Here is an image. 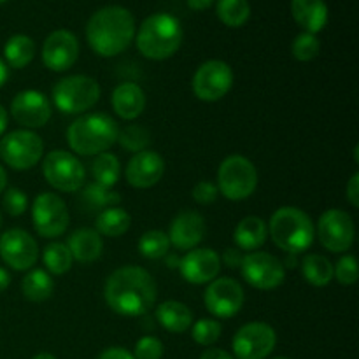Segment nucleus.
Returning a JSON list of instances; mask_svg holds the SVG:
<instances>
[{
    "mask_svg": "<svg viewBox=\"0 0 359 359\" xmlns=\"http://www.w3.org/2000/svg\"><path fill=\"white\" fill-rule=\"evenodd\" d=\"M98 359H135L130 351H126L125 347H109L104 353L98 356Z\"/></svg>",
    "mask_w": 359,
    "mask_h": 359,
    "instance_id": "44",
    "label": "nucleus"
},
{
    "mask_svg": "<svg viewBox=\"0 0 359 359\" xmlns=\"http://www.w3.org/2000/svg\"><path fill=\"white\" fill-rule=\"evenodd\" d=\"M67 248H69L74 262L88 265V263L97 262L102 256L104 241H102V235L93 228H79L69 237Z\"/></svg>",
    "mask_w": 359,
    "mask_h": 359,
    "instance_id": "24",
    "label": "nucleus"
},
{
    "mask_svg": "<svg viewBox=\"0 0 359 359\" xmlns=\"http://www.w3.org/2000/svg\"><path fill=\"white\" fill-rule=\"evenodd\" d=\"M95 226H97V231L102 237L118 238L130 230V226H132V216L121 205L107 207L102 212H98Z\"/></svg>",
    "mask_w": 359,
    "mask_h": 359,
    "instance_id": "27",
    "label": "nucleus"
},
{
    "mask_svg": "<svg viewBox=\"0 0 359 359\" xmlns=\"http://www.w3.org/2000/svg\"><path fill=\"white\" fill-rule=\"evenodd\" d=\"M165 174V160L156 151L144 149L130 158L125 177L132 188L147 189L161 181Z\"/></svg>",
    "mask_w": 359,
    "mask_h": 359,
    "instance_id": "20",
    "label": "nucleus"
},
{
    "mask_svg": "<svg viewBox=\"0 0 359 359\" xmlns=\"http://www.w3.org/2000/svg\"><path fill=\"white\" fill-rule=\"evenodd\" d=\"M165 347L160 339L156 337H142L139 342L135 344V353L133 358L135 359H161L163 358Z\"/></svg>",
    "mask_w": 359,
    "mask_h": 359,
    "instance_id": "41",
    "label": "nucleus"
},
{
    "mask_svg": "<svg viewBox=\"0 0 359 359\" xmlns=\"http://www.w3.org/2000/svg\"><path fill=\"white\" fill-rule=\"evenodd\" d=\"M7 77H9V69H7L6 62H4V60L0 58V88H2L4 84H6Z\"/></svg>",
    "mask_w": 359,
    "mask_h": 359,
    "instance_id": "50",
    "label": "nucleus"
},
{
    "mask_svg": "<svg viewBox=\"0 0 359 359\" xmlns=\"http://www.w3.org/2000/svg\"><path fill=\"white\" fill-rule=\"evenodd\" d=\"M269 237L280 251L302 255L316 241V226L307 212L298 207H280L269 221Z\"/></svg>",
    "mask_w": 359,
    "mask_h": 359,
    "instance_id": "4",
    "label": "nucleus"
},
{
    "mask_svg": "<svg viewBox=\"0 0 359 359\" xmlns=\"http://www.w3.org/2000/svg\"><path fill=\"white\" fill-rule=\"evenodd\" d=\"M242 259H244V255L238 249H226L223 255V263L228 269H237V266H241Z\"/></svg>",
    "mask_w": 359,
    "mask_h": 359,
    "instance_id": "45",
    "label": "nucleus"
},
{
    "mask_svg": "<svg viewBox=\"0 0 359 359\" xmlns=\"http://www.w3.org/2000/svg\"><path fill=\"white\" fill-rule=\"evenodd\" d=\"M7 125H9V114H7V111L4 105H0V137L6 133Z\"/></svg>",
    "mask_w": 359,
    "mask_h": 359,
    "instance_id": "49",
    "label": "nucleus"
},
{
    "mask_svg": "<svg viewBox=\"0 0 359 359\" xmlns=\"http://www.w3.org/2000/svg\"><path fill=\"white\" fill-rule=\"evenodd\" d=\"M205 307L214 318L230 319L241 312L244 307L245 294L241 283L231 277H219L209 283L205 293H203Z\"/></svg>",
    "mask_w": 359,
    "mask_h": 359,
    "instance_id": "15",
    "label": "nucleus"
},
{
    "mask_svg": "<svg viewBox=\"0 0 359 359\" xmlns=\"http://www.w3.org/2000/svg\"><path fill=\"white\" fill-rule=\"evenodd\" d=\"M137 48L149 60H167L179 51L182 44L181 21L168 13L151 14L137 32Z\"/></svg>",
    "mask_w": 359,
    "mask_h": 359,
    "instance_id": "5",
    "label": "nucleus"
},
{
    "mask_svg": "<svg viewBox=\"0 0 359 359\" xmlns=\"http://www.w3.org/2000/svg\"><path fill=\"white\" fill-rule=\"evenodd\" d=\"M354 237H356L354 221L346 210L328 209L319 217L318 238L326 251L335 255L349 251L351 245L354 244Z\"/></svg>",
    "mask_w": 359,
    "mask_h": 359,
    "instance_id": "14",
    "label": "nucleus"
},
{
    "mask_svg": "<svg viewBox=\"0 0 359 359\" xmlns=\"http://www.w3.org/2000/svg\"><path fill=\"white\" fill-rule=\"evenodd\" d=\"M32 223L44 238H56L69 228L70 216L65 200L55 193L44 191L32 203Z\"/></svg>",
    "mask_w": 359,
    "mask_h": 359,
    "instance_id": "10",
    "label": "nucleus"
},
{
    "mask_svg": "<svg viewBox=\"0 0 359 359\" xmlns=\"http://www.w3.org/2000/svg\"><path fill=\"white\" fill-rule=\"evenodd\" d=\"M205 233L207 226L202 214L195 210H184L172 221L168 241H170V245H174L179 251H191L203 241Z\"/></svg>",
    "mask_w": 359,
    "mask_h": 359,
    "instance_id": "21",
    "label": "nucleus"
},
{
    "mask_svg": "<svg viewBox=\"0 0 359 359\" xmlns=\"http://www.w3.org/2000/svg\"><path fill=\"white\" fill-rule=\"evenodd\" d=\"M34 56L35 42L34 39L28 37V35H13V37L6 42V46H4L6 65L13 67V69H25L27 65H30Z\"/></svg>",
    "mask_w": 359,
    "mask_h": 359,
    "instance_id": "29",
    "label": "nucleus"
},
{
    "mask_svg": "<svg viewBox=\"0 0 359 359\" xmlns=\"http://www.w3.org/2000/svg\"><path fill=\"white\" fill-rule=\"evenodd\" d=\"M358 259L354 256L346 255L333 265V277L339 280L342 286H353L358 283Z\"/></svg>",
    "mask_w": 359,
    "mask_h": 359,
    "instance_id": "39",
    "label": "nucleus"
},
{
    "mask_svg": "<svg viewBox=\"0 0 359 359\" xmlns=\"http://www.w3.org/2000/svg\"><path fill=\"white\" fill-rule=\"evenodd\" d=\"M79 58V41L70 30H55L42 46V62L53 72H65Z\"/></svg>",
    "mask_w": 359,
    "mask_h": 359,
    "instance_id": "19",
    "label": "nucleus"
},
{
    "mask_svg": "<svg viewBox=\"0 0 359 359\" xmlns=\"http://www.w3.org/2000/svg\"><path fill=\"white\" fill-rule=\"evenodd\" d=\"M121 202V195L112 189L104 188V186L97 184H88L83 191V203L86 209L93 210V212H102L107 207H114L119 205Z\"/></svg>",
    "mask_w": 359,
    "mask_h": 359,
    "instance_id": "33",
    "label": "nucleus"
},
{
    "mask_svg": "<svg viewBox=\"0 0 359 359\" xmlns=\"http://www.w3.org/2000/svg\"><path fill=\"white\" fill-rule=\"evenodd\" d=\"M276 346V330L262 321L244 325L231 340V347L237 359H265L272 354Z\"/></svg>",
    "mask_w": 359,
    "mask_h": 359,
    "instance_id": "13",
    "label": "nucleus"
},
{
    "mask_svg": "<svg viewBox=\"0 0 359 359\" xmlns=\"http://www.w3.org/2000/svg\"><path fill=\"white\" fill-rule=\"evenodd\" d=\"M6 186H7V172L6 168L0 165V193L6 191Z\"/></svg>",
    "mask_w": 359,
    "mask_h": 359,
    "instance_id": "51",
    "label": "nucleus"
},
{
    "mask_svg": "<svg viewBox=\"0 0 359 359\" xmlns=\"http://www.w3.org/2000/svg\"><path fill=\"white\" fill-rule=\"evenodd\" d=\"M91 174H93V179L97 184L112 189L116 186V182L119 181L121 163H119L118 156L112 153L97 154L93 163H91Z\"/></svg>",
    "mask_w": 359,
    "mask_h": 359,
    "instance_id": "31",
    "label": "nucleus"
},
{
    "mask_svg": "<svg viewBox=\"0 0 359 359\" xmlns=\"http://www.w3.org/2000/svg\"><path fill=\"white\" fill-rule=\"evenodd\" d=\"M272 359H291V358H286V356H277V358H272Z\"/></svg>",
    "mask_w": 359,
    "mask_h": 359,
    "instance_id": "53",
    "label": "nucleus"
},
{
    "mask_svg": "<svg viewBox=\"0 0 359 359\" xmlns=\"http://www.w3.org/2000/svg\"><path fill=\"white\" fill-rule=\"evenodd\" d=\"M105 302L119 316L139 318L154 307L158 287L153 276L140 266L128 265L109 276L104 290Z\"/></svg>",
    "mask_w": 359,
    "mask_h": 359,
    "instance_id": "1",
    "label": "nucleus"
},
{
    "mask_svg": "<svg viewBox=\"0 0 359 359\" xmlns=\"http://www.w3.org/2000/svg\"><path fill=\"white\" fill-rule=\"evenodd\" d=\"M170 241L165 231L149 230L139 238V251L147 259H161L168 255Z\"/></svg>",
    "mask_w": 359,
    "mask_h": 359,
    "instance_id": "35",
    "label": "nucleus"
},
{
    "mask_svg": "<svg viewBox=\"0 0 359 359\" xmlns=\"http://www.w3.org/2000/svg\"><path fill=\"white\" fill-rule=\"evenodd\" d=\"M42 259H44L46 269L51 276H63L72 269L74 263L69 248L62 242H51L49 245H46Z\"/></svg>",
    "mask_w": 359,
    "mask_h": 359,
    "instance_id": "34",
    "label": "nucleus"
},
{
    "mask_svg": "<svg viewBox=\"0 0 359 359\" xmlns=\"http://www.w3.org/2000/svg\"><path fill=\"white\" fill-rule=\"evenodd\" d=\"M156 319L167 332L184 333L193 325V312L182 302L168 300L158 305Z\"/></svg>",
    "mask_w": 359,
    "mask_h": 359,
    "instance_id": "25",
    "label": "nucleus"
},
{
    "mask_svg": "<svg viewBox=\"0 0 359 359\" xmlns=\"http://www.w3.org/2000/svg\"><path fill=\"white\" fill-rule=\"evenodd\" d=\"M2 205H4V210H6L9 216L13 217L21 216V214H25V210L28 209L27 193L21 191V189L18 188L6 189L2 198Z\"/></svg>",
    "mask_w": 359,
    "mask_h": 359,
    "instance_id": "40",
    "label": "nucleus"
},
{
    "mask_svg": "<svg viewBox=\"0 0 359 359\" xmlns=\"http://www.w3.org/2000/svg\"><path fill=\"white\" fill-rule=\"evenodd\" d=\"M346 196L347 200H349L351 205L354 207V209H358L359 207V174H353V177L349 179V182H347L346 186Z\"/></svg>",
    "mask_w": 359,
    "mask_h": 359,
    "instance_id": "43",
    "label": "nucleus"
},
{
    "mask_svg": "<svg viewBox=\"0 0 359 359\" xmlns=\"http://www.w3.org/2000/svg\"><path fill=\"white\" fill-rule=\"evenodd\" d=\"M118 142L130 153H140L149 146L151 133L140 125H128L119 130Z\"/></svg>",
    "mask_w": 359,
    "mask_h": 359,
    "instance_id": "36",
    "label": "nucleus"
},
{
    "mask_svg": "<svg viewBox=\"0 0 359 359\" xmlns=\"http://www.w3.org/2000/svg\"><path fill=\"white\" fill-rule=\"evenodd\" d=\"M179 272L189 284H209L219 276L221 258L214 249L195 248L179 259Z\"/></svg>",
    "mask_w": 359,
    "mask_h": 359,
    "instance_id": "18",
    "label": "nucleus"
},
{
    "mask_svg": "<svg viewBox=\"0 0 359 359\" xmlns=\"http://www.w3.org/2000/svg\"><path fill=\"white\" fill-rule=\"evenodd\" d=\"M21 291H23L27 300L35 302V304L46 302L53 297L55 280H53V277L46 270L34 269L21 280Z\"/></svg>",
    "mask_w": 359,
    "mask_h": 359,
    "instance_id": "28",
    "label": "nucleus"
},
{
    "mask_svg": "<svg viewBox=\"0 0 359 359\" xmlns=\"http://www.w3.org/2000/svg\"><path fill=\"white\" fill-rule=\"evenodd\" d=\"M32 359H56V358L53 356V354H49V353H41V354H37V356H34Z\"/></svg>",
    "mask_w": 359,
    "mask_h": 359,
    "instance_id": "52",
    "label": "nucleus"
},
{
    "mask_svg": "<svg viewBox=\"0 0 359 359\" xmlns=\"http://www.w3.org/2000/svg\"><path fill=\"white\" fill-rule=\"evenodd\" d=\"M0 226H2V214H0Z\"/></svg>",
    "mask_w": 359,
    "mask_h": 359,
    "instance_id": "54",
    "label": "nucleus"
},
{
    "mask_svg": "<svg viewBox=\"0 0 359 359\" xmlns=\"http://www.w3.org/2000/svg\"><path fill=\"white\" fill-rule=\"evenodd\" d=\"M193 91L202 102H217L233 86V70L223 60H209L196 69Z\"/></svg>",
    "mask_w": 359,
    "mask_h": 359,
    "instance_id": "12",
    "label": "nucleus"
},
{
    "mask_svg": "<svg viewBox=\"0 0 359 359\" xmlns=\"http://www.w3.org/2000/svg\"><path fill=\"white\" fill-rule=\"evenodd\" d=\"M44 142L32 130H14L0 139V156L14 170H30L41 161Z\"/></svg>",
    "mask_w": 359,
    "mask_h": 359,
    "instance_id": "9",
    "label": "nucleus"
},
{
    "mask_svg": "<svg viewBox=\"0 0 359 359\" xmlns=\"http://www.w3.org/2000/svg\"><path fill=\"white\" fill-rule=\"evenodd\" d=\"M221 332H223V326L216 319H200V321L193 323L191 325V337L196 344L200 346H214V344L219 340Z\"/></svg>",
    "mask_w": 359,
    "mask_h": 359,
    "instance_id": "37",
    "label": "nucleus"
},
{
    "mask_svg": "<svg viewBox=\"0 0 359 359\" xmlns=\"http://www.w3.org/2000/svg\"><path fill=\"white\" fill-rule=\"evenodd\" d=\"M11 114H13L14 121L23 128H42L51 119V100L42 91H20L11 102Z\"/></svg>",
    "mask_w": 359,
    "mask_h": 359,
    "instance_id": "17",
    "label": "nucleus"
},
{
    "mask_svg": "<svg viewBox=\"0 0 359 359\" xmlns=\"http://www.w3.org/2000/svg\"><path fill=\"white\" fill-rule=\"evenodd\" d=\"M2 2H7V0H0V4H2Z\"/></svg>",
    "mask_w": 359,
    "mask_h": 359,
    "instance_id": "55",
    "label": "nucleus"
},
{
    "mask_svg": "<svg viewBox=\"0 0 359 359\" xmlns=\"http://www.w3.org/2000/svg\"><path fill=\"white\" fill-rule=\"evenodd\" d=\"M112 109L125 121H133L146 109V93L137 83H121L112 91Z\"/></svg>",
    "mask_w": 359,
    "mask_h": 359,
    "instance_id": "22",
    "label": "nucleus"
},
{
    "mask_svg": "<svg viewBox=\"0 0 359 359\" xmlns=\"http://www.w3.org/2000/svg\"><path fill=\"white\" fill-rule=\"evenodd\" d=\"M119 126L104 112L83 114L69 126L67 140L74 153L81 156H97L107 153L118 142Z\"/></svg>",
    "mask_w": 359,
    "mask_h": 359,
    "instance_id": "3",
    "label": "nucleus"
},
{
    "mask_svg": "<svg viewBox=\"0 0 359 359\" xmlns=\"http://www.w3.org/2000/svg\"><path fill=\"white\" fill-rule=\"evenodd\" d=\"M100 84L90 76H67L53 88V102L63 114H84L100 100Z\"/></svg>",
    "mask_w": 359,
    "mask_h": 359,
    "instance_id": "6",
    "label": "nucleus"
},
{
    "mask_svg": "<svg viewBox=\"0 0 359 359\" xmlns=\"http://www.w3.org/2000/svg\"><path fill=\"white\" fill-rule=\"evenodd\" d=\"M242 277L252 287L262 291H272L286 279V266L270 252L252 251L244 255L241 265Z\"/></svg>",
    "mask_w": 359,
    "mask_h": 359,
    "instance_id": "11",
    "label": "nucleus"
},
{
    "mask_svg": "<svg viewBox=\"0 0 359 359\" xmlns=\"http://www.w3.org/2000/svg\"><path fill=\"white\" fill-rule=\"evenodd\" d=\"M217 195V186L210 181H200L198 184L193 188V198H195L196 203L200 205H209V203L216 202Z\"/></svg>",
    "mask_w": 359,
    "mask_h": 359,
    "instance_id": "42",
    "label": "nucleus"
},
{
    "mask_svg": "<svg viewBox=\"0 0 359 359\" xmlns=\"http://www.w3.org/2000/svg\"><path fill=\"white\" fill-rule=\"evenodd\" d=\"M42 174L51 188L62 193L79 191L86 181L84 165L72 153L63 149H55L46 154L42 161Z\"/></svg>",
    "mask_w": 359,
    "mask_h": 359,
    "instance_id": "8",
    "label": "nucleus"
},
{
    "mask_svg": "<svg viewBox=\"0 0 359 359\" xmlns=\"http://www.w3.org/2000/svg\"><path fill=\"white\" fill-rule=\"evenodd\" d=\"M135 37V18L128 9L107 6L98 9L86 25L90 48L104 58L121 55Z\"/></svg>",
    "mask_w": 359,
    "mask_h": 359,
    "instance_id": "2",
    "label": "nucleus"
},
{
    "mask_svg": "<svg viewBox=\"0 0 359 359\" xmlns=\"http://www.w3.org/2000/svg\"><path fill=\"white\" fill-rule=\"evenodd\" d=\"M319 51H321L319 39L314 34H307V32H302L300 35H297L293 44H291V53L298 62H311V60L318 58Z\"/></svg>",
    "mask_w": 359,
    "mask_h": 359,
    "instance_id": "38",
    "label": "nucleus"
},
{
    "mask_svg": "<svg viewBox=\"0 0 359 359\" xmlns=\"http://www.w3.org/2000/svg\"><path fill=\"white\" fill-rule=\"evenodd\" d=\"M291 14L298 27L307 34H319L328 23V6L325 0H291Z\"/></svg>",
    "mask_w": 359,
    "mask_h": 359,
    "instance_id": "23",
    "label": "nucleus"
},
{
    "mask_svg": "<svg viewBox=\"0 0 359 359\" xmlns=\"http://www.w3.org/2000/svg\"><path fill=\"white\" fill-rule=\"evenodd\" d=\"M200 359H233L230 353H226L224 349H217V347H210L202 353Z\"/></svg>",
    "mask_w": 359,
    "mask_h": 359,
    "instance_id": "46",
    "label": "nucleus"
},
{
    "mask_svg": "<svg viewBox=\"0 0 359 359\" xmlns=\"http://www.w3.org/2000/svg\"><path fill=\"white\" fill-rule=\"evenodd\" d=\"M186 2H188L189 9L203 11V9H209V7L214 4V0H186Z\"/></svg>",
    "mask_w": 359,
    "mask_h": 359,
    "instance_id": "47",
    "label": "nucleus"
},
{
    "mask_svg": "<svg viewBox=\"0 0 359 359\" xmlns=\"http://www.w3.org/2000/svg\"><path fill=\"white\" fill-rule=\"evenodd\" d=\"M0 258L16 272L32 270L39 259L37 241L21 228H11L0 237Z\"/></svg>",
    "mask_w": 359,
    "mask_h": 359,
    "instance_id": "16",
    "label": "nucleus"
},
{
    "mask_svg": "<svg viewBox=\"0 0 359 359\" xmlns=\"http://www.w3.org/2000/svg\"><path fill=\"white\" fill-rule=\"evenodd\" d=\"M9 284H11V273L7 272L6 269H2V266H0V293H4V291L7 290V287H9Z\"/></svg>",
    "mask_w": 359,
    "mask_h": 359,
    "instance_id": "48",
    "label": "nucleus"
},
{
    "mask_svg": "<svg viewBox=\"0 0 359 359\" xmlns=\"http://www.w3.org/2000/svg\"><path fill=\"white\" fill-rule=\"evenodd\" d=\"M302 276L311 286L325 287L333 279V265L326 256L307 255L302 262Z\"/></svg>",
    "mask_w": 359,
    "mask_h": 359,
    "instance_id": "30",
    "label": "nucleus"
},
{
    "mask_svg": "<svg viewBox=\"0 0 359 359\" xmlns=\"http://www.w3.org/2000/svg\"><path fill=\"white\" fill-rule=\"evenodd\" d=\"M217 191L228 200L241 202L249 198L258 188V170L255 163L242 154L224 158L217 168Z\"/></svg>",
    "mask_w": 359,
    "mask_h": 359,
    "instance_id": "7",
    "label": "nucleus"
},
{
    "mask_svg": "<svg viewBox=\"0 0 359 359\" xmlns=\"http://www.w3.org/2000/svg\"><path fill=\"white\" fill-rule=\"evenodd\" d=\"M216 14L226 27L238 28L248 23L251 6L249 0H217Z\"/></svg>",
    "mask_w": 359,
    "mask_h": 359,
    "instance_id": "32",
    "label": "nucleus"
},
{
    "mask_svg": "<svg viewBox=\"0 0 359 359\" xmlns=\"http://www.w3.org/2000/svg\"><path fill=\"white\" fill-rule=\"evenodd\" d=\"M269 237L266 223L258 216H248L237 224L233 231L235 244L242 251H258Z\"/></svg>",
    "mask_w": 359,
    "mask_h": 359,
    "instance_id": "26",
    "label": "nucleus"
}]
</instances>
